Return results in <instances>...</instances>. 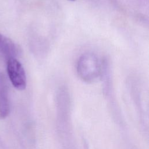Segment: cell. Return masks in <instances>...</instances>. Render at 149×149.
Returning a JSON list of instances; mask_svg holds the SVG:
<instances>
[{"instance_id": "2", "label": "cell", "mask_w": 149, "mask_h": 149, "mask_svg": "<svg viewBox=\"0 0 149 149\" xmlns=\"http://www.w3.org/2000/svg\"><path fill=\"white\" fill-rule=\"evenodd\" d=\"M6 70L13 87L19 90L25 89L27 79L26 72L22 63L16 58L10 59L7 61Z\"/></svg>"}, {"instance_id": "5", "label": "cell", "mask_w": 149, "mask_h": 149, "mask_svg": "<svg viewBox=\"0 0 149 149\" xmlns=\"http://www.w3.org/2000/svg\"><path fill=\"white\" fill-rule=\"evenodd\" d=\"M69 1H76V0H69Z\"/></svg>"}, {"instance_id": "4", "label": "cell", "mask_w": 149, "mask_h": 149, "mask_svg": "<svg viewBox=\"0 0 149 149\" xmlns=\"http://www.w3.org/2000/svg\"><path fill=\"white\" fill-rule=\"evenodd\" d=\"M9 112L8 89L5 80L0 75V118H6Z\"/></svg>"}, {"instance_id": "1", "label": "cell", "mask_w": 149, "mask_h": 149, "mask_svg": "<svg viewBox=\"0 0 149 149\" xmlns=\"http://www.w3.org/2000/svg\"><path fill=\"white\" fill-rule=\"evenodd\" d=\"M76 69L80 79L87 83L97 81L102 72L101 62L97 55L93 52H86L80 56Z\"/></svg>"}, {"instance_id": "3", "label": "cell", "mask_w": 149, "mask_h": 149, "mask_svg": "<svg viewBox=\"0 0 149 149\" xmlns=\"http://www.w3.org/2000/svg\"><path fill=\"white\" fill-rule=\"evenodd\" d=\"M19 52L16 44L12 40L0 33V55L8 61L16 58Z\"/></svg>"}]
</instances>
